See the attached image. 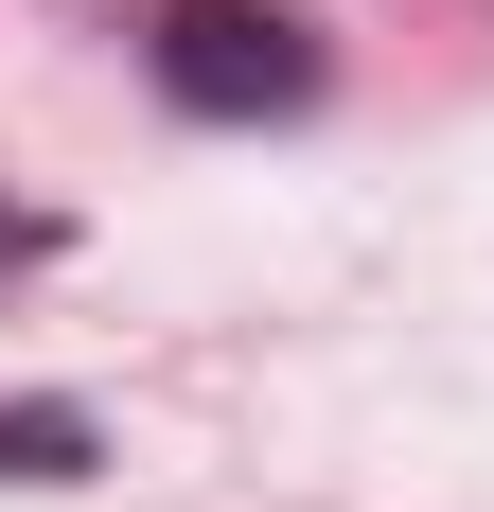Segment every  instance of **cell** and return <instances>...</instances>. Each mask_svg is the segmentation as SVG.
<instances>
[{
  "label": "cell",
  "instance_id": "obj_1",
  "mask_svg": "<svg viewBox=\"0 0 494 512\" xmlns=\"http://www.w3.org/2000/svg\"><path fill=\"white\" fill-rule=\"evenodd\" d=\"M159 89L195 106V124H265V106L318 89V53H300V18H265V0H177V18H159Z\"/></svg>",
  "mask_w": 494,
  "mask_h": 512
},
{
  "label": "cell",
  "instance_id": "obj_2",
  "mask_svg": "<svg viewBox=\"0 0 494 512\" xmlns=\"http://www.w3.org/2000/svg\"><path fill=\"white\" fill-rule=\"evenodd\" d=\"M71 460H89V424H71V407H18V424H0V477H71Z\"/></svg>",
  "mask_w": 494,
  "mask_h": 512
}]
</instances>
